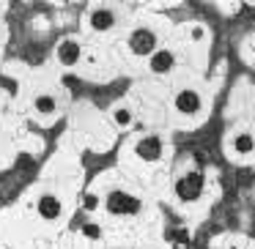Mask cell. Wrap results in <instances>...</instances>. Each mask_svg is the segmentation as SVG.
<instances>
[{
  "mask_svg": "<svg viewBox=\"0 0 255 249\" xmlns=\"http://www.w3.org/2000/svg\"><path fill=\"white\" fill-rule=\"evenodd\" d=\"M176 110L184 112V115H198L200 112V93L198 90H181L176 96Z\"/></svg>",
  "mask_w": 255,
  "mask_h": 249,
  "instance_id": "277c9868",
  "label": "cell"
},
{
  "mask_svg": "<svg viewBox=\"0 0 255 249\" xmlns=\"http://www.w3.org/2000/svg\"><path fill=\"white\" fill-rule=\"evenodd\" d=\"M113 25H116V14H113L110 8H96V11L91 14V28L94 30H110Z\"/></svg>",
  "mask_w": 255,
  "mask_h": 249,
  "instance_id": "9c48e42d",
  "label": "cell"
},
{
  "mask_svg": "<svg viewBox=\"0 0 255 249\" xmlns=\"http://www.w3.org/2000/svg\"><path fill=\"white\" fill-rule=\"evenodd\" d=\"M137 156L140 159H145V162H156L162 156V140L159 137H143L137 143Z\"/></svg>",
  "mask_w": 255,
  "mask_h": 249,
  "instance_id": "5b68a950",
  "label": "cell"
},
{
  "mask_svg": "<svg viewBox=\"0 0 255 249\" xmlns=\"http://www.w3.org/2000/svg\"><path fill=\"white\" fill-rule=\"evenodd\" d=\"M83 203H85V208H88V211H94L99 200H96V194H85V200H83Z\"/></svg>",
  "mask_w": 255,
  "mask_h": 249,
  "instance_id": "5bb4252c",
  "label": "cell"
},
{
  "mask_svg": "<svg viewBox=\"0 0 255 249\" xmlns=\"http://www.w3.org/2000/svg\"><path fill=\"white\" fill-rule=\"evenodd\" d=\"M192 39H195V41L203 39V28H195V30H192Z\"/></svg>",
  "mask_w": 255,
  "mask_h": 249,
  "instance_id": "9a60e30c",
  "label": "cell"
},
{
  "mask_svg": "<svg viewBox=\"0 0 255 249\" xmlns=\"http://www.w3.org/2000/svg\"><path fill=\"white\" fill-rule=\"evenodd\" d=\"M129 47H132L134 55H154V52H156V36L151 33V30L140 28V30H134V33H132Z\"/></svg>",
  "mask_w": 255,
  "mask_h": 249,
  "instance_id": "3957f363",
  "label": "cell"
},
{
  "mask_svg": "<svg viewBox=\"0 0 255 249\" xmlns=\"http://www.w3.org/2000/svg\"><path fill=\"white\" fill-rule=\"evenodd\" d=\"M173 66H176V58H173V52H167V50H156L154 55H151V72L165 74V72H170Z\"/></svg>",
  "mask_w": 255,
  "mask_h": 249,
  "instance_id": "ba28073f",
  "label": "cell"
},
{
  "mask_svg": "<svg viewBox=\"0 0 255 249\" xmlns=\"http://www.w3.org/2000/svg\"><path fill=\"white\" fill-rule=\"evenodd\" d=\"M36 112H41V115H52V112H55V99L47 96V93L36 96Z\"/></svg>",
  "mask_w": 255,
  "mask_h": 249,
  "instance_id": "8fae6325",
  "label": "cell"
},
{
  "mask_svg": "<svg viewBox=\"0 0 255 249\" xmlns=\"http://www.w3.org/2000/svg\"><path fill=\"white\" fill-rule=\"evenodd\" d=\"M55 55H58V61H61L63 66H74V63L80 61V44L77 41H61L58 50H55Z\"/></svg>",
  "mask_w": 255,
  "mask_h": 249,
  "instance_id": "52a82bcc",
  "label": "cell"
},
{
  "mask_svg": "<svg viewBox=\"0 0 255 249\" xmlns=\"http://www.w3.org/2000/svg\"><path fill=\"white\" fill-rule=\"evenodd\" d=\"M116 123H118V126H129V123H132V112L124 110V107H121V110H116Z\"/></svg>",
  "mask_w": 255,
  "mask_h": 249,
  "instance_id": "7c38bea8",
  "label": "cell"
},
{
  "mask_svg": "<svg viewBox=\"0 0 255 249\" xmlns=\"http://www.w3.org/2000/svg\"><path fill=\"white\" fill-rule=\"evenodd\" d=\"M107 211L116 216H129V214H137L140 211V200L132 197V194L127 192H110L107 194Z\"/></svg>",
  "mask_w": 255,
  "mask_h": 249,
  "instance_id": "6da1fadb",
  "label": "cell"
},
{
  "mask_svg": "<svg viewBox=\"0 0 255 249\" xmlns=\"http://www.w3.org/2000/svg\"><path fill=\"white\" fill-rule=\"evenodd\" d=\"M83 233H85L88 238H99V236H102L99 225H94V222H91V225H85V227H83Z\"/></svg>",
  "mask_w": 255,
  "mask_h": 249,
  "instance_id": "4fadbf2b",
  "label": "cell"
},
{
  "mask_svg": "<svg viewBox=\"0 0 255 249\" xmlns=\"http://www.w3.org/2000/svg\"><path fill=\"white\" fill-rule=\"evenodd\" d=\"M61 211H63V203H61V197H55V194H41L39 197V214H41V219H58L61 216Z\"/></svg>",
  "mask_w": 255,
  "mask_h": 249,
  "instance_id": "8992f818",
  "label": "cell"
},
{
  "mask_svg": "<svg viewBox=\"0 0 255 249\" xmlns=\"http://www.w3.org/2000/svg\"><path fill=\"white\" fill-rule=\"evenodd\" d=\"M233 148H236V154H253V151H255V140L250 137V134H236Z\"/></svg>",
  "mask_w": 255,
  "mask_h": 249,
  "instance_id": "30bf717a",
  "label": "cell"
},
{
  "mask_svg": "<svg viewBox=\"0 0 255 249\" xmlns=\"http://www.w3.org/2000/svg\"><path fill=\"white\" fill-rule=\"evenodd\" d=\"M200 192H203V175L200 172H187L184 178H178L176 183V194L178 200H184V203H195V200L200 197Z\"/></svg>",
  "mask_w": 255,
  "mask_h": 249,
  "instance_id": "7a4b0ae2",
  "label": "cell"
}]
</instances>
